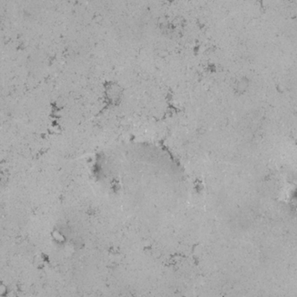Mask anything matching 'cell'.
Wrapping results in <instances>:
<instances>
[{"label": "cell", "instance_id": "6da1fadb", "mask_svg": "<svg viewBox=\"0 0 297 297\" xmlns=\"http://www.w3.org/2000/svg\"><path fill=\"white\" fill-rule=\"evenodd\" d=\"M7 294V287L3 283H0V296H4Z\"/></svg>", "mask_w": 297, "mask_h": 297}]
</instances>
